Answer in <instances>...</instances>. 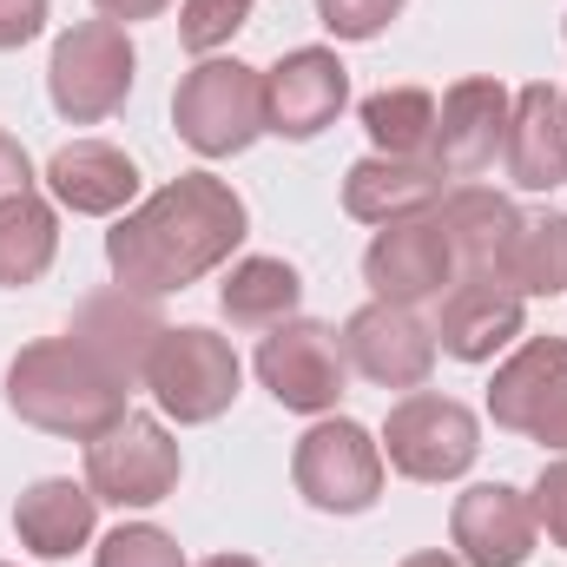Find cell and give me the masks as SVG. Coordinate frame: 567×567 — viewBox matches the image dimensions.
<instances>
[{
	"instance_id": "6da1fadb",
	"label": "cell",
	"mask_w": 567,
	"mask_h": 567,
	"mask_svg": "<svg viewBox=\"0 0 567 567\" xmlns=\"http://www.w3.org/2000/svg\"><path fill=\"white\" fill-rule=\"evenodd\" d=\"M238 245H245V198L212 172H185L106 231V265L126 290L165 297L218 271Z\"/></svg>"
},
{
	"instance_id": "7a4b0ae2",
	"label": "cell",
	"mask_w": 567,
	"mask_h": 567,
	"mask_svg": "<svg viewBox=\"0 0 567 567\" xmlns=\"http://www.w3.org/2000/svg\"><path fill=\"white\" fill-rule=\"evenodd\" d=\"M7 403H13L20 423L47 429V435L93 442L100 429H113L126 416V383L80 337H47V343H27L7 363Z\"/></svg>"
},
{
	"instance_id": "3957f363",
	"label": "cell",
	"mask_w": 567,
	"mask_h": 567,
	"mask_svg": "<svg viewBox=\"0 0 567 567\" xmlns=\"http://www.w3.org/2000/svg\"><path fill=\"white\" fill-rule=\"evenodd\" d=\"M172 126L198 158H231L265 133V73L245 60H198L172 93Z\"/></svg>"
},
{
	"instance_id": "277c9868",
	"label": "cell",
	"mask_w": 567,
	"mask_h": 567,
	"mask_svg": "<svg viewBox=\"0 0 567 567\" xmlns=\"http://www.w3.org/2000/svg\"><path fill=\"white\" fill-rule=\"evenodd\" d=\"M47 93H53V113L73 120V126H93L106 113L126 106L133 93V40L120 20H80L53 40V60H47Z\"/></svg>"
},
{
	"instance_id": "5b68a950",
	"label": "cell",
	"mask_w": 567,
	"mask_h": 567,
	"mask_svg": "<svg viewBox=\"0 0 567 567\" xmlns=\"http://www.w3.org/2000/svg\"><path fill=\"white\" fill-rule=\"evenodd\" d=\"M145 390L158 396V410L172 423H212L231 410L238 396V357L225 337L185 323V330H165L152 363H145Z\"/></svg>"
},
{
	"instance_id": "8992f818",
	"label": "cell",
	"mask_w": 567,
	"mask_h": 567,
	"mask_svg": "<svg viewBox=\"0 0 567 567\" xmlns=\"http://www.w3.org/2000/svg\"><path fill=\"white\" fill-rule=\"evenodd\" d=\"M86 488L113 508H152L178 488V442L152 416H120L86 442Z\"/></svg>"
},
{
	"instance_id": "52a82bcc",
	"label": "cell",
	"mask_w": 567,
	"mask_h": 567,
	"mask_svg": "<svg viewBox=\"0 0 567 567\" xmlns=\"http://www.w3.org/2000/svg\"><path fill=\"white\" fill-rule=\"evenodd\" d=\"M297 495L323 515H363L383 495V442L357 423H317L297 442Z\"/></svg>"
},
{
	"instance_id": "ba28073f",
	"label": "cell",
	"mask_w": 567,
	"mask_h": 567,
	"mask_svg": "<svg viewBox=\"0 0 567 567\" xmlns=\"http://www.w3.org/2000/svg\"><path fill=\"white\" fill-rule=\"evenodd\" d=\"M383 455L410 482H455L482 455V423L449 396H403L383 423Z\"/></svg>"
},
{
	"instance_id": "9c48e42d",
	"label": "cell",
	"mask_w": 567,
	"mask_h": 567,
	"mask_svg": "<svg viewBox=\"0 0 567 567\" xmlns=\"http://www.w3.org/2000/svg\"><path fill=\"white\" fill-rule=\"evenodd\" d=\"M343 370H350V363H343L337 330H323V323H310V317H290V323H278V330L258 343V377H265V390L278 396L284 410H297V416L337 410Z\"/></svg>"
},
{
	"instance_id": "30bf717a",
	"label": "cell",
	"mask_w": 567,
	"mask_h": 567,
	"mask_svg": "<svg viewBox=\"0 0 567 567\" xmlns=\"http://www.w3.org/2000/svg\"><path fill=\"white\" fill-rule=\"evenodd\" d=\"M343 363L357 377H370L377 390H423L429 370H435V330L410 303H363L350 323H343Z\"/></svg>"
},
{
	"instance_id": "8fae6325",
	"label": "cell",
	"mask_w": 567,
	"mask_h": 567,
	"mask_svg": "<svg viewBox=\"0 0 567 567\" xmlns=\"http://www.w3.org/2000/svg\"><path fill=\"white\" fill-rule=\"evenodd\" d=\"M350 100V66L330 47H297L265 73V133L278 140H317Z\"/></svg>"
},
{
	"instance_id": "7c38bea8",
	"label": "cell",
	"mask_w": 567,
	"mask_h": 567,
	"mask_svg": "<svg viewBox=\"0 0 567 567\" xmlns=\"http://www.w3.org/2000/svg\"><path fill=\"white\" fill-rule=\"evenodd\" d=\"M508 113H515V93H508L502 80H455V86L442 93L429 158H435L449 178H475V172H488L495 152L508 145Z\"/></svg>"
},
{
	"instance_id": "4fadbf2b",
	"label": "cell",
	"mask_w": 567,
	"mask_h": 567,
	"mask_svg": "<svg viewBox=\"0 0 567 567\" xmlns=\"http://www.w3.org/2000/svg\"><path fill=\"white\" fill-rule=\"evenodd\" d=\"M363 278L383 303H423V297H442V284H455V251L435 218H403L370 238Z\"/></svg>"
},
{
	"instance_id": "5bb4252c",
	"label": "cell",
	"mask_w": 567,
	"mask_h": 567,
	"mask_svg": "<svg viewBox=\"0 0 567 567\" xmlns=\"http://www.w3.org/2000/svg\"><path fill=\"white\" fill-rule=\"evenodd\" d=\"M449 535L462 548V567H522L535 555V508L508 482H475L468 495H455Z\"/></svg>"
},
{
	"instance_id": "9a60e30c",
	"label": "cell",
	"mask_w": 567,
	"mask_h": 567,
	"mask_svg": "<svg viewBox=\"0 0 567 567\" xmlns=\"http://www.w3.org/2000/svg\"><path fill=\"white\" fill-rule=\"evenodd\" d=\"M66 337H80L126 390L145 383V363H152V350H158V337H165V323H158V310H152V297L140 290H100V297H86L80 303V317H73V330Z\"/></svg>"
},
{
	"instance_id": "2e32d148",
	"label": "cell",
	"mask_w": 567,
	"mask_h": 567,
	"mask_svg": "<svg viewBox=\"0 0 567 567\" xmlns=\"http://www.w3.org/2000/svg\"><path fill=\"white\" fill-rule=\"evenodd\" d=\"M522 337V297L495 278H455L435 317V350L455 363H488L502 343Z\"/></svg>"
},
{
	"instance_id": "e0dca14e",
	"label": "cell",
	"mask_w": 567,
	"mask_h": 567,
	"mask_svg": "<svg viewBox=\"0 0 567 567\" xmlns=\"http://www.w3.org/2000/svg\"><path fill=\"white\" fill-rule=\"evenodd\" d=\"M429 205H442V165L435 158L370 152L343 172V212L363 225H403V218H423Z\"/></svg>"
},
{
	"instance_id": "ac0fdd59",
	"label": "cell",
	"mask_w": 567,
	"mask_h": 567,
	"mask_svg": "<svg viewBox=\"0 0 567 567\" xmlns=\"http://www.w3.org/2000/svg\"><path fill=\"white\" fill-rule=\"evenodd\" d=\"M508 178L522 192H555L567 185V100L535 80L515 93V113H508Z\"/></svg>"
},
{
	"instance_id": "d6986e66",
	"label": "cell",
	"mask_w": 567,
	"mask_h": 567,
	"mask_svg": "<svg viewBox=\"0 0 567 567\" xmlns=\"http://www.w3.org/2000/svg\"><path fill=\"white\" fill-rule=\"evenodd\" d=\"M47 185H53V198H60L66 212H80V218H113V212H126V205L140 198V165L106 140H73V145L53 152Z\"/></svg>"
},
{
	"instance_id": "ffe728a7",
	"label": "cell",
	"mask_w": 567,
	"mask_h": 567,
	"mask_svg": "<svg viewBox=\"0 0 567 567\" xmlns=\"http://www.w3.org/2000/svg\"><path fill=\"white\" fill-rule=\"evenodd\" d=\"M435 225L455 251V271L462 278H495L502 271V251L515 245L522 231V212L502 198V192H482V185H462L435 205Z\"/></svg>"
},
{
	"instance_id": "44dd1931",
	"label": "cell",
	"mask_w": 567,
	"mask_h": 567,
	"mask_svg": "<svg viewBox=\"0 0 567 567\" xmlns=\"http://www.w3.org/2000/svg\"><path fill=\"white\" fill-rule=\"evenodd\" d=\"M93 508H100V495L80 488V482H66V475L33 482V488L20 495V508H13L20 548H33L40 561H66L73 548L93 542Z\"/></svg>"
},
{
	"instance_id": "7402d4cb",
	"label": "cell",
	"mask_w": 567,
	"mask_h": 567,
	"mask_svg": "<svg viewBox=\"0 0 567 567\" xmlns=\"http://www.w3.org/2000/svg\"><path fill=\"white\" fill-rule=\"evenodd\" d=\"M561 377H567V343L561 337H528V343L495 370V383H488V416L502 429H515V435H528V429L542 423L548 396L561 390Z\"/></svg>"
},
{
	"instance_id": "603a6c76",
	"label": "cell",
	"mask_w": 567,
	"mask_h": 567,
	"mask_svg": "<svg viewBox=\"0 0 567 567\" xmlns=\"http://www.w3.org/2000/svg\"><path fill=\"white\" fill-rule=\"evenodd\" d=\"M297 297H303V278L284 258H245V265H231V278L218 290V303H225V317L238 330H278V323H290Z\"/></svg>"
},
{
	"instance_id": "cb8c5ba5",
	"label": "cell",
	"mask_w": 567,
	"mask_h": 567,
	"mask_svg": "<svg viewBox=\"0 0 567 567\" xmlns=\"http://www.w3.org/2000/svg\"><path fill=\"white\" fill-rule=\"evenodd\" d=\"M495 284H508L515 297H555V290H567V218L561 212L522 218L515 245L502 251Z\"/></svg>"
},
{
	"instance_id": "d4e9b609",
	"label": "cell",
	"mask_w": 567,
	"mask_h": 567,
	"mask_svg": "<svg viewBox=\"0 0 567 567\" xmlns=\"http://www.w3.org/2000/svg\"><path fill=\"white\" fill-rule=\"evenodd\" d=\"M53 251H60V218H53V205L33 198V192L7 198V205H0V290H20V284L47 278Z\"/></svg>"
},
{
	"instance_id": "484cf974",
	"label": "cell",
	"mask_w": 567,
	"mask_h": 567,
	"mask_svg": "<svg viewBox=\"0 0 567 567\" xmlns=\"http://www.w3.org/2000/svg\"><path fill=\"white\" fill-rule=\"evenodd\" d=\"M363 133L390 158H416L435 140V100L423 86H383V93L363 100Z\"/></svg>"
},
{
	"instance_id": "4316f807",
	"label": "cell",
	"mask_w": 567,
	"mask_h": 567,
	"mask_svg": "<svg viewBox=\"0 0 567 567\" xmlns=\"http://www.w3.org/2000/svg\"><path fill=\"white\" fill-rule=\"evenodd\" d=\"M251 7H258V0H185V7H178V40H185L192 53H212V47H225V40L251 20Z\"/></svg>"
},
{
	"instance_id": "83f0119b",
	"label": "cell",
	"mask_w": 567,
	"mask_h": 567,
	"mask_svg": "<svg viewBox=\"0 0 567 567\" xmlns=\"http://www.w3.org/2000/svg\"><path fill=\"white\" fill-rule=\"evenodd\" d=\"M93 567H185V555H178V542H172L165 528L133 522V528H113V535L100 542V561Z\"/></svg>"
},
{
	"instance_id": "f1b7e54d",
	"label": "cell",
	"mask_w": 567,
	"mask_h": 567,
	"mask_svg": "<svg viewBox=\"0 0 567 567\" xmlns=\"http://www.w3.org/2000/svg\"><path fill=\"white\" fill-rule=\"evenodd\" d=\"M396 13H403V0H317V20L337 40H377Z\"/></svg>"
},
{
	"instance_id": "f546056e",
	"label": "cell",
	"mask_w": 567,
	"mask_h": 567,
	"mask_svg": "<svg viewBox=\"0 0 567 567\" xmlns=\"http://www.w3.org/2000/svg\"><path fill=\"white\" fill-rule=\"evenodd\" d=\"M528 508H535V528H548V542H555V548H567V455L542 468V482H535Z\"/></svg>"
},
{
	"instance_id": "4dcf8cb0",
	"label": "cell",
	"mask_w": 567,
	"mask_h": 567,
	"mask_svg": "<svg viewBox=\"0 0 567 567\" xmlns=\"http://www.w3.org/2000/svg\"><path fill=\"white\" fill-rule=\"evenodd\" d=\"M47 27V0H0V53L27 47Z\"/></svg>"
},
{
	"instance_id": "1f68e13d",
	"label": "cell",
	"mask_w": 567,
	"mask_h": 567,
	"mask_svg": "<svg viewBox=\"0 0 567 567\" xmlns=\"http://www.w3.org/2000/svg\"><path fill=\"white\" fill-rule=\"evenodd\" d=\"M20 192H33V165H27V145L0 133V205H7V198H20Z\"/></svg>"
},
{
	"instance_id": "d6a6232c",
	"label": "cell",
	"mask_w": 567,
	"mask_h": 567,
	"mask_svg": "<svg viewBox=\"0 0 567 567\" xmlns=\"http://www.w3.org/2000/svg\"><path fill=\"white\" fill-rule=\"evenodd\" d=\"M535 442H548V449H567V377H561V390L548 396V410H542V423L528 429Z\"/></svg>"
},
{
	"instance_id": "836d02e7",
	"label": "cell",
	"mask_w": 567,
	"mask_h": 567,
	"mask_svg": "<svg viewBox=\"0 0 567 567\" xmlns=\"http://www.w3.org/2000/svg\"><path fill=\"white\" fill-rule=\"evenodd\" d=\"M106 20H152V13H165L172 0H93Z\"/></svg>"
},
{
	"instance_id": "e575fe53",
	"label": "cell",
	"mask_w": 567,
	"mask_h": 567,
	"mask_svg": "<svg viewBox=\"0 0 567 567\" xmlns=\"http://www.w3.org/2000/svg\"><path fill=\"white\" fill-rule=\"evenodd\" d=\"M198 567H258L251 555H212V561H198Z\"/></svg>"
},
{
	"instance_id": "d590c367",
	"label": "cell",
	"mask_w": 567,
	"mask_h": 567,
	"mask_svg": "<svg viewBox=\"0 0 567 567\" xmlns=\"http://www.w3.org/2000/svg\"><path fill=\"white\" fill-rule=\"evenodd\" d=\"M403 567H462V561H449V555H410Z\"/></svg>"
}]
</instances>
